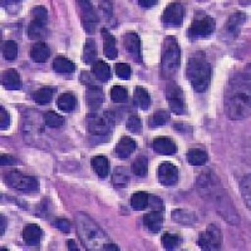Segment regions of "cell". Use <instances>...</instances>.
<instances>
[{
	"label": "cell",
	"instance_id": "28",
	"mask_svg": "<svg viewBox=\"0 0 251 251\" xmlns=\"http://www.w3.org/2000/svg\"><path fill=\"white\" fill-rule=\"evenodd\" d=\"M91 165H92V169L100 178H104V177L108 176V172H109V162L107 160V157L102 156H96L93 157L91 160Z\"/></svg>",
	"mask_w": 251,
	"mask_h": 251
},
{
	"label": "cell",
	"instance_id": "54",
	"mask_svg": "<svg viewBox=\"0 0 251 251\" xmlns=\"http://www.w3.org/2000/svg\"><path fill=\"white\" fill-rule=\"evenodd\" d=\"M104 250H120V248H118L117 245H114V244L109 243V244H107L106 248H104Z\"/></svg>",
	"mask_w": 251,
	"mask_h": 251
},
{
	"label": "cell",
	"instance_id": "21",
	"mask_svg": "<svg viewBox=\"0 0 251 251\" xmlns=\"http://www.w3.org/2000/svg\"><path fill=\"white\" fill-rule=\"evenodd\" d=\"M143 224L147 227L149 231H151L152 234H157L162 228L163 224V215L162 211H156V210H152L151 212L146 214L143 217Z\"/></svg>",
	"mask_w": 251,
	"mask_h": 251
},
{
	"label": "cell",
	"instance_id": "31",
	"mask_svg": "<svg viewBox=\"0 0 251 251\" xmlns=\"http://www.w3.org/2000/svg\"><path fill=\"white\" fill-rule=\"evenodd\" d=\"M186 157H187L188 163L192 166H202L208 161L207 152L201 149L188 150Z\"/></svg>",
	"mask_w": 251,
	"mask_h": 251
},
{
	"label": "cell",
	"instance_id": "53",
	"mask_svg": "<svg viewBox=\"0 0 251 251\" xmlns=\"http://www.w3.org/2000/svg\"><path fill=\"white\" fill-rule=\"evenodd\" d=\"M68 249L69 250H79V249H78V246H77V244H75V240H68Z\"/></svg>",
	"mask_w": 251,
	"mask_h": 251
},
{
	"label": "cell",
	"instance_id": "9",
	"mask_svg": "<svg viewBox=\"0 0 251 251\" xmlns=\"http://www.w3.org/2000/svg\"><path fill=\"white\" fill-rule=\"evenodd\" d=\"M80 80L87 87L86 93H84V100H86L87 104H88V108L91 111L97 112L103 104V100H104L102 88H100V86H98V84L93 82L88 72H82Z\"/></svg>",
	"mask_w": 251,
	"mask_h": 251
},
{
	"label": "cell",
	"instance_id": "41",
	"mask_svg": "<svg viewBox=\"0 0 251 251\" xmlns=\"http://www.w3.org/2000/svg\"><path fill=\"white\" fill-rule=\"evenodd\" d=\"M129 182V176L123 169H117L113 174V185L116 187H127Z\"/></svg>",
	"mask_w": 251,
	"mask_h": 251
},
{
	"label": "cell",
	"instance_id": "11",
	"mask_svg": "<svg viewBox=\"0 0 251 251\" xmlns=\"http://www.w3.org/2000/svg\"><path fill=\"white\" fill-rule=\"evenodd\" d=\"M165 97L169 102L170 109L176 114H183L186 112V102L183 92L177 83L171 82L165 88Z\"/></svg>",
	"mask_w": 251,
	"mask_h": 251
},
{
	"label": "cell",
	"instance_id": "10",
	"mask_svg": "<svg viewBox=\"0 0 251 251\" xmlns=\"http://www.w3.org/2000/svg\"><path fill=\"white\" fill-rule=\"evenodd\" d=\"M223 241H224V236L221 230H220L216 225L211 224V225H208L202 232H200L197 244H199L201 250L214 251V250H220V249H221V246H223Z\"/></svg>",
	"mask_w": 251,
	"mask_h": 251
},
{
	"label": "cell",
	"instance_id": "44",
	"mask_svg": "<svg viewBox=\"0 0 251 251\" xmlns=\"http://www.w3.org/2000/svg\"><path fill=\"white\" fill-rule=\"evenodd\" d=\"M240 190H241L246 206L248 208H250V175H246L243 181L240 182Z\"/></svg>",
	"mask_w": 251,
	"mask_h": 251
},
{
	"label": "cell",
	"instance_id": "15",
	"mask_svg": "<svg viewBox=\"0 0 251 251\" xmlns=\"http://www.w3.org/2000/svg\"><path fill=\"white\" fill-rule=\"evenodd\" d=\"M123 47L127 50L132 59L137 63H142V43L140 35L136 31H128L122 38Z\"/></svg>",
	"mask_w": 251,
	"mask_h": 251
},
{
	"label": "cell",
	"instance_id": "43",
	"mask_svg": "<svg viewBox=\"0 0 251 251\" xmlns=\"http://www.w3.org/2000/svg\"><path fill=\"white\" fill-rule=\"evenodd\" d=\"M114 71H116L117 77L123 80H128L132 75L131 67L128 64H126V63H117L116 67H114Z\"/></svg>",
	"mask_w": 251,
	"mask_h": 251
},
{
	"label": "cell",
	"instance_id": "34",
	"mask_svg": "<svg viewBox=\"0 0 251 251\" xmlns=\"http://www.w3.org/2000/svg\"><path fill=\"white\" fill-rule=\"evenodd\" d=\"M131 170L133 175L138 177H146L149 174V160L145 154H140L136 160L132 162Z\"/></svg>",
	"mask_w": 251,
	"mask_h": 251
},
{
	"label": "cell",
	"instance_id": "19",
	"mask_svg": "<svg viewBox=\"0 0 251 251\" xmlns=\"http://www.w3.org/2000/svg\"><path fill=\"white\" fill-rule=\"evenodd\" d=\"M103 38V50H104V55H106L108 59L113 60L118 57V49H117V43H116V39H114L113 35L109 33L108 29L103 28L100 30Z\"/></svg>",
	"mask_w": 251,
	"mask_h": 251
},
{
	"label": "cell",
	"instance_id": "20",
	"mask_svg": "<svg viewBox=\"0 0 251 251\" xmlns=\"http://www.w3.org/2000/svg\"><path fill=\"white\" fill-rule=\"evenodd\" d=\"M1 83H3L4 88L8 91H18L22 88V78H20L18 71L13 68H9L3 72Z\"/></svg>",
	"mask_w": 251,
	"mask_h": 251
},
{
	"label": "cell",
	"instance_id": "39",
	"mask_svg": "<svg viewBox=\"0 0 251 251\" xmlns=\"http://www.w3.org/2000/svg\"><path fill=\"white\" fill-rule=\"evenodd\" d=\"M111 100L114 103H125L128 100V92L122 86H113L109 92Z\"/></svg>",
	"mask_w": 251,
	"mask_h": 251
},
{
	"label": "cell",
	"instance_id": "32",
	"mask_svg": "<svg viewBox=\"0 0 251 251\" xmlns=\"http://www.w3.org/2000/svg\"><path fill=\"white\" fill-rule=\"evenodd\" d=\"M96 58H97V44H96V40L89 38L84 42L82 60L87 64H91L96 60Z\"/></svg>",
	"mask_w": 251,
	"mask_h": 251
},
{
	"label": "cell",
	"instance_id": "37",
	"mask_svg": "<svg viewBox=\"0 0 251 251\" xmlns=\"http://www.w3.org/2000/svg\"><path fill=\"white\" fill-rule=\"evenodd\" d=\"M181 241H182L181 237L177 234H172V232H165L161 237V243L166 250H175V249L180 248Z\"/></svg>",
	"mask_w": 251,
	"mask_h": 251
},
{
	"label": "cell",
	"instance_id": "26",
	"mask_svg": "<svg viewBox=\"0 0 251 251\" xmlns=\"http://www.w3.org/2000/svg\"><path fill=\"white\" fill-rule=\"evenodd\" d=\"M172 220L185 226H192L197 223V215L187 210H174L172 211Z\"/></svg>",
	"mask_w": 251,
	"mask_h": 251
},
{
	"label": "cell",
	"instance_id": "4",
	"mask_svg": "<svg viewBox=\"0 0 251 251\" xmlns=\"http://www.w3.org/2000/svg\"><path fill=\"white\" fill-rule=\"evenodd\" d=\"M75 225L80 241L87 250H104L107 244L111 243L108 235L87 214L78 212L75 215Z\"/></svg>",
	"mask_w": 251,
	"mask_h": 251
},
{
	"label": "cell",
	"instance_id": "6",
	"mask_svg": "<svg viewBox=\"0 0 251 251\" xmlns=\"http://www.w3.org/2000/svg\"><path fill=\"white\" fill-rule=\"evenodd\" d=\"M216 28V22L211 15H208L205 12H196L191 22V25L188 28V38L192 40L203 39L208 38L214 33Z\"/></svg>",
	"mask_w": 251,
	"mask_h": 251
},
{
	"label": "cell",
	"instance_id": "35",
	"mask_svg": "<svg viewBox=\"0 0 251 251\" xmlns=\"http://www.w3.org/2000/svg\"><path fill=\"white\" fill-rule=\"evenodd\" d=\"M149 197L150 195L143 191H138L132 195L131 206L136 211H142L149 207Z\"/></svg>",
	"mask_w": 251,
	"mask_h": 251
},
{
	"label": "cell",
	"instance_id": "38",
	"mask_svg": "<svg viewBox=\"0 0 251 251\" xmlns=\"http://www.w3.org/2000/svg\"><path fill=\"white\" fill-rule=\"evenodd\" d=\"M1 50H3V57L6 60H9V62H13V60L17 59L18 46L14 40H6V42H4Z\"/></svg>",
	"mask_w": 251,
	"mask_h": 251
},
{
	"label": "cell",
	"instance_id": "14",
	"mask_svg": "<svg viewBox=\"0 0 251 251\" xmlns=\"http://www.w3.org/2000/svg\"><path fill=\"white\" fill-rule=\"evenodd\" d=\"M248 17L245 13L236 12L230 15L228 20L226 22L225 26L223 29V38L225 40H234L239 37L240 30L243 28L244 24L246 23Z\"/></svg>",
	"mask_w": 251,
	"mask_h": 251
},
{
	"label": "cell",
	"instance_id": "24",
	"mask_svg": "<svg viewBox=\"0 0 251 251\" xmlns=\"http://www.w3.org/2000/svg\"><path fill=\"white\" fill-rule=\"evenodd\" d=\"M133 100L136 106L142 111H147L151 106V97H150L149 91L143 87L137 86L133 92Z\"/></svg>",
	"mask_w": 251,
	"mask_h": 251
},
{
	"label": "cell",
	"instance_id": "25",
	"mask_svg": "<svg viewBox=\"0 0 251 251\" xmlns=\"http://www.w3.org/2000/svg\"><path fill=\"white\" fill-rule=\"evenodd\" d=\"M92 73H93L94 78H97L100 82H108L112 77L111 68L106 62L103 60H97L93 63L92 66Z\"/></svg>",
	"mask_w": 251,
	"mask_h": 251
},
{
	"label": "cell",
	"instance_id": "52",
	"mask_svg": "<svg viewBox=\"0 0 251 251\" xmlns=\"http://www.w3.org/2000/svg\"><path fill=\"white\" fill-rule=\"evenodd\" d=\"M0 221H1V226H0V228H1V230H0V235H4V232H5L6 230V219L4 215L0 216Z\"/></svg>",
	"mask_w": 251,
	"mask_h": 251
},
{
	"label": "cell",
	"instance_id": "12",
	"mask_svg": "<svg viewBox=\"0 0 251 251\" xmlns=\"http://www.w3.org/2000/svg\"><path fill=\"white\" fill-rule=\"evenodd\" d=\"M185 8L181 3H171L163 10L161 22L165 26L170 28H180L183 24Z\"/></svg>",
	"mask_w": 251,
	"mask_h": 251
},
{
	"label": "cell",
	"instance_id": "3",
	"mask_svg": "<svg viewBox=\"0 0 251 251\" xmlns=\"http://www.w3.org/2000/svg\"><path fill=\"white\" fill-rule=\"evenodd\" d=\"M185 75L195 92L203 93L207 91L211 84L212 67L203 51H196L188 58Z\"/></svg>",
	"mask_w": 251,
	"mask_h": 251
},
{
	"label": "cell",
	"instance_id": "49",
	"mask_svg": "<svg viewBox=\"0 0 251 251\" xmlns=\"http://www.w3.org/2000/svg\"><path fill=\"white\" fill-rule=\"evenodd\" d=\"M100 8L103 12V14H104V17H106L107 19L112 18V15H113V6H112L111 1H100Z\"/></svg>",
	"mask_w": 251,
	"mask_h": 251
},
{
	"label": "cell",
	"instance_id": "27",
	"mask_svg": "<svg viewBox=\"0 0 251 251\" xmlns=\"http://www.w3.org/2000/svg\"><path fill=\"white\" fill-rule=\"evenodd\" d=\"M57 106L62 112L69 113V112L75 111V108L77 107V97L71 92L60 94L57 100Z\"/></svg>",
	"mask_w": 251,
	"mask_h": 251
},
{
	"label": "cell",
	"instance_id": "30",
	"mask_svg": "<svg viewBox=\"0 0 251 251\" xmlns=\"http://www.w3.org/2000/svg\"><path fill=\"white\" fill-rule=\"evenodd\" d=\"M53 71L60 75H69L75 71V64L68 58L57 57L53 60Z\"/></svg>",
	"mask_w": 251,
	"mask_h": 251
},
{
	"label": "cell",
	"instance_id": "50",
	"mask_svg": "<svg viewBox=\"0 0 251 251\" xmlns=\"http://www.w3.org/2000/svg\"><path fill=\"white\" fill-rule=\"evenodd\" d=\"M0 163L3 167L5 166H10L13 163H15V158H13L12 156H9V154H1V160H0Z\"/></svg>",
	"mask_w": 251,
	"mask_h": 251
},
{
	"label": "cell",
	"instance_id": "2",
	"mask_svg": "<svg viewBox=\"0 0 251 251\" xmlns=\"http://www.w3.org/2000/svg\"><path fill=\"white\" fill-rule=\"evenodd\" d=\"M225 111L230 120H245L250 116V75L237 72L228 82L225 93Z\"/></svg>",
	"mask_w": 251,
	"mask_h": 251
},
{
	"label": "cell",
	"instance_id": "51",
	"mask_svg": "<svg viewBox=\"0 0 251 251\" xmlns=\"http://www.w3.org/2000/svg\"><path fill=\"white\" fill-rule=\"evenodd\" d=\"M157 3H158L157 0H140V1H138V4H140L142 8H152V6L157 5Z\"/></svg>",
	"mask_w": 251,
	"mask_h": 251
},
{
	"label": "cell",
	"instance_id": "46",
	"mask_svg": "<svg viewBox=\"0 0 251 251\" xmlns=\"http://www.w3.org/2000/svg\"><path fill=\"white\" fill-rule=\"evenodd\" d=\"M0 112H1V121H0V129L1 131H6L10 126V114L6 111L4 107H0Z\"/></svg>",
	"mask_w": 251,
	"mask_h": 251
},
{
	"label": "cell",
	"instance_id": "36",
	"mask_svg": "<svg viewBox=\"0 0 251 251\" xmlns=\"http://www.w3.org/2000/svg\"><path fill=\"white\" fill-rule=\"evenodd\" d=\"M54 96V89L53 88H40L33 93V100L38 104H48Z\"/></svg>",
	"mask_w": 251,
	"mask_h": 251
},
{
	"label": "cell",
	"instance_id": "17",
	"mask_svg": "<svg viewBox=\"0 0 251 251\" xmlns=\"http://www.w3.org/2000/svg\"><path fill=\"white\" fill-rule=\"evenodd\" d=\"M43 230L35 224H29L23 230V239L25 244L30 248H38L42 241Z\"/></svg>",
	"mask_w": 251,
	"mask_h": 251
},
{
	"label": "cell",
	"instance_id": "33",
	"mask_svg": "<svg viewBox=\"0 0 251 251\" xmlns=\"http://www.w3.org/2000/svg\"><path fill=\"white\" fill-rule=\"evenodd\" d=\"M170 121V112L166 109H157L149 121L150 128H160Z\"/></svg>",
	"mask_w": 251,
	"mask_h": 251
},
{
	"label": "cell",
	"instance_id": "22",
	"mask_svg": "<svg viewBox=\"0 0 251 251\" xmlns=\"http://www.w3.org/2000/svg\"><path fill=\"white\" fill-rule=\"evenodd\" d=\"M154 152L160 154H174L177 152V145L170 138L158 137L152 142Z\"/></svg>",
	"mask_w": 251,
	"mask_h": 251
},
{
	"label": "cell",
	"instance_id": "29",
	"mask_svg": "<svg viewBox=\"0 0 251 251\" xmlns=\"http://www.w3.org/2000/svg\"><path fill=\"white\" fill-rule=\"evenodd\" d=\"M47 34V23L39 20L31 19L28 25V37L31 40H37L44 38Z\"/></svg>",
	"mask_w": 251,
	"mask_h": 251
},
{
	"label": "cell",
	"instance_id": "40",
	"mask_svg": "<svg viewBox=\"0 0 251 251\" xmlns=\"http://www.w3.org/2000/svg\"><path fill=\"white\" fill-rule=\"evenodd\" d=\"M44 122L50 128H60L64 123V118L53 111H49L44 114Z\"/></svg>",
	"mask_w": 251,
	"mask_h": 251
},
{
	"label": "cell",
	"instance_id": "7",
	"mask_svg": "<svg viewBox=\"0 0 251 251\" xmlns=\"http://www.w3.org/2000/svg\"><path fill=\"white\" fill-rule=\"evenodd\" d=\"M113 127V120L108 113H92L87 117V129L92 137L106 141L109 138Z\"/></svg>",
	"mask_w": 251,
	"mask_h": 251
},
{
	"label": "cell",
	"instance_id": "8",
	"mask_svg": "<svg viewBox=\"0 0 251 251\" xmlns=\"http://www.w3.org/2000/svg\"><path fill=\"white\" fill-rule=\"evenodd\" d=\"M3 180L9 187L15 188L18 191L34 192L39 190V182H38L35 177L24 175L20 171H17V170L4 174Z\"/></svg>",
	"mask_w": 251,
	"mask_h": 251
},
{
	"label": "cell",
	"instance_id": "42",
	"mask_svg": "<svg viewBox=\"0 0 251 251\" xmlns=\"http://www.w3.org/2000/svg\"><path fill=\"white\" fill-rule=\"evenodd\" d=\"M126 126H127V129L132 133H141V131H142V121L137 114H131Z\"/></svg>",
	"mask_w": 251,
	"mask_h": 251
},
{
	"label": "cell",
	"instance_id": "13",
	"mask_svg": "<svg viewBox=\"0 0 251 251\" xmlns=\"http://www.w3.org/2000/svg\"><path fill=\"white\" fill-rule=\"evenodd\" d=\"M78 8H79V14H80V20H82L83 28L87 33L92 34L94 33L96 28H97L98 24V15L94 10L93 5H92L91 1H86V0H80L77 1Z\"/></svg>",
	"mask_w": 251,
	"mask_h": 251
},
{
	"label": "cell",
	"instance_id": "18",
	"mask_svg": "<svg viewBox=\"0 0 251 251\" xmlns=\"http://www.w3.org/2000/svg\"><path fill=\"white\" fill-rule=\"evenodd\" d=\"M137 149V142L131 137H127V136H123L120 141H118L116 149H114V152L117 154L118 158L121 160H126L128 158L134 151Z\"/></svg>",
	"mask_w": 251,
	"mask_h": 251
},
{
	"label": "cell",
	"instance_id": "16",
	"mask_svg": "<svg viewBox=\"0 0 251 251\" xmlns=\"http://www.w3.org/2000/svg\"><path fill=\"white\" fill-rule=\"evenodd\" d=\"M158 181L165 187H172L178 181V169L171 162H162L158 166Z\"/></svg>",
	"mask_w": 251,
	"mask_h": 251
},
{
	"label": "cell",
	"instance_id": "48",
	"mask_svg": "<svg viewBox=\"0 0 251 251\" xmlns=\"http://www.w3.org/2000/svg\"><path fill=\"white\" fill-rule=\"evenodd\" d=\"M149 206H151L152 210H156V211H162V208H163L162 201H161L160 197H157V196L149 197Z\"/></svg>",
	"mask_w": 251,
	"mask_h": 251
},
{
	"label": "cell",
	"instance_id": "1",
	"mask_svg": "<svg viewBox=\"0 0 251 251\" xmlns=\"http://www.w3.org/2000/svg\"><path fill=\"white\" fill-rule=\"evenodd\" d=\"M197 188L201 196L214 205L215 210L220 214V216L225 219L232 225H239L240 217L235 210L227 192L223 187L216 175L212 172H203L197 180Z\"/></svg>",
	"mask_w": 251,
	"mask_h": 251
},
{
	"label": "cell",
	"instance_id": "5",
	"mask_svg": "<svg viewBox=\"0 0 251 251\" xmlns=\"http://www.w3.org/2000/svg\"><path fill=\"white\" fill-rule=\"evenodd\" d=\"M181 66V49L176 38L167 37L161 49V75L163 79H171Z\"/></svg>",
	"mask_w": 251,
	"mask_h": 251
},
{
	"label": "cell",
	"instance_id": "23",
	"mask_svg": "<svg viewBox=\"0 0 251 251\" xmlns=\"http://www.w3.org/2000/svg\"><path fill=\"white\" fill-rule=\"evenodd\" d=\"M29 57L35 63H44L50 57V49L46 43H35L29 50Z\"/></svg>",
	"mask_w": 251,
	"mask_h": 251
},
{
	"label": "cell",
	"instance_id": "47",
	"mask_svg": "<svg viewBox=\"0 0 251 251\" xmlns=\"http://www.w3.org/2000/svg\"><path fill=\"white\" fill-rule=\"evenodd\" d=\"M54 225H55V227L59 228L62 232H67V234H68V232L71 231V223H69L68 220H66V219L55 220Z\"/></svg>",
	"mask_w": 251,
	"mask_h": 251
},
{
	"label": "cell",
	"instance_id": "45",
	"mask_svg": "<svg viewBox=\"0 0 251 251\" xmlns=\"http://www.w3.org/2000/svg\"><path fill=\"white\" fill-rule=\"evenodd\" d=\"M30 14L34 20H39L44 23H47V20H48V12L44 6H37V8L31 9Z\"/></svg>",
	"mask_w": 251,
	"mask_h": 251
}]
</instances>
